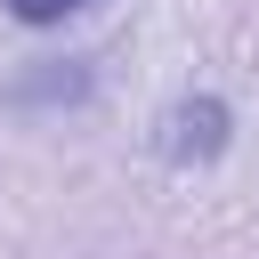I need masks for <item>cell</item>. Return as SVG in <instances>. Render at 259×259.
Wrapping results in <instances>:
<instances>
[{"label":"cell","mask_w":259,"mask_h":259,"mask_svg":"<svg viewBox=\"0 0 259 259\" xmlns=\"http://www.w3.org/2000/svg\"><path fill=\"white\" fill-rule=\"evenodd\" d=\"M227 130H235V113H227L219 97H178V105L154 121V154H162L170 170H194V162H219V154H227Z\"/></svg>","instance_id":"1"},{"label":"cell","mask_w":259,"mask_h":259,"mask_svg":"<svg viewBox=\"0 0 259 259\" xmlns=\"http://www.w3.org/2000/svg\"><path fill=\"white\" fill-rule=\"evenodd\" d=\"M81 8H97V0H8L16 24H65V16H81Z\"/></svg>","instance_id":"2"}]
</instances>
